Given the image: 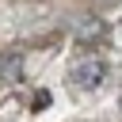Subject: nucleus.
Instances as JSON below:
<instances>
[{
  "label": "nucleus",
  "instance_id": "obj_1",
  "mask_svg": "<svg viewBox=\"0 0 122 122\" xmlns=\"http://www.w3.org/2000/svg\"><path fill=\"white\" fill-rule=\"evenodd\" d=\"M103 80H107V65H103V57L84 53V57L72 65V84H76L80 92H95Z\"/></svg>",
  "mask_w": 122,
  "mask_h": 122
},
{
  "label": "nucleus",
  "instance_id": "obj_2",
  "mask_svg": "<svg viewBox=\"0 0 122 122\" xmlns=\"http://www.w3.org/2000/svg\"><path fill=\"white\" fill-rule=\"evenodd\" d=\"M23 76V53H4L0 57V80H19Z\"/></svg>",
  "mask_w": 122,
  "mask_h": 122
},
{
  "label": "nucleus",
  "instance_id": "obj_3",
  "mask_svg": "<svg viewBox=\"0 0 122 122\" xmlns=\"http://www.w3.org/2000/svg\"><path fill=\"white\" fill-rule=\"evenodd\" d=\"M99 34H103V23H99V19H80V23H76V38H80V42H95Z\"/></svg>",
  "mask_w": 122,
  "mask_h": 122
}]
</instances>
